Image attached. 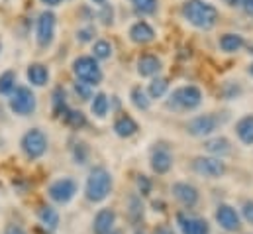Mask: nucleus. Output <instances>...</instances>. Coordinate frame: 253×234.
Wrapping results in <instances>:
<instances>
[{
	"mask_svg": "<svg viewBox=\"0 0 253 234\" xmlns=\"http://www.w3.org/2000/svg\"><path fill=\"white\" fill-rule=\"evenodd\" d=\"M181 16L192 28L204 30V32L212 30L220 20L218 8L210 2H206V0H185L181 4Z\"/></svg>",
	"mask_w": 253,
	"mask_h": 234,
	"instance_id": "1",
	"label": "nucleus"
},
{
	"mask_svg": "<svg viewBox=\"0 0 253 234\" xmlns=\"http://www.w3.org/2000/svg\"><path fill=\"white\" fill-rule=\"evenodd\" d=\"M112 191V176L106 168L96 166L90 170V174L86 177V185H84V195L90 203H100L104 201Z\"/></svg>",
	"mask_w": 253,
	"mask_h": 234,
	"instance_id": "2",
	"label": "nucleus"
},
{
	"mask_svg": "<svg viewBox=\"0 0 253 234\" xmlns=\"http://www.w3.org/2000/svg\"><path fill=\"white\" fill-rule=\"evenodd\" d=\"M200 105H202V91L196 85L177 87L175 91L169 93V99H167V109L169 111H177V113L194 111Z\"/></svg>",
	"mask_w": 253,
	"mask_h": 234,
	"instance_id": "3",
	"label": "nucleus"
},
{
	"mask_svg": "<svg viewBox=\"0 0 253 234\" xmlns=\"http://www.w3.org/2000/svg\"><path fill=\"white\" fill-rule=\"evenodd\" d=\"M73 73L77 77V81L81 83H86L90 87L94 85H100L102 79H104V73L98 65V61L92 58V56H81L73 61Z\"/></svg>",
	"mask_w": 253,
	"mask_h": 234,
	"instance_id": "4",
	"label": "nucleus"
},
{
	"mask_svg": "<svg viewBox=\"0 0 253 234\" xmlns=\"http://www.w3.org/2000/svg\"><path fill=\"white\" fill-rule=\"evenodd\" d=\"M8 105H10V111L18 117H30L36 113L38 109V99L34 95V91L30 87H16L12 93H10V99H8Z\"/></svg>",
	"mask_w": 253,
	"mask_h": 234,
	"instance_id": "5",
	"label": "nucleus"
},
{
	"mask_svg": "<svg viewBox=\"0 0 253 234\" xmlns=\"http://www.w3.org/2000/svg\"><path fill=\"white\" fill-rule=\"evenodd\" d=\"M20 146H22V152H24V156H26L28 160H40V158L47 152L49 140H47V136H45L43 130L32 128V130H28V132L22 136Z\"/></svg>",
	"mask_w": 253,
	"mask_h": 234,
	"instance_id": "6",
	"label": "nucleus"
},
{
	"mask_svg": "<svg viewBox=\"0 0 253 234\" xmlns=\"http://www.w3.org/2000/svg\"><path fill=\"white\" fill-rule=\"evenodd\" d=\"M222 122L224 120L218 117L216 113L198 115V117L190 118L189 122H187V134L194 136V138H206V136L214 134Z\"/></svg>",
	"mask_w": 253,
	"mask_h": 234,
	"instance_id": "7",
	"label": "nucleus"
},
{
	"mask_svg": "<svg viewBox=\"0 0 253 234\" xmlns=\"http://www.w3.org/2000/svg\"><path fill=\"white\" fill-rule=\"evenodd\" d=\"M55 26H57V16L51 10H43L38 16L36 22V40L40 48H49L55 38Z\"/></svg>",
	"mask_w": 253,
	"mask_h": 234,
	"instance_id": "8",
	"label": "nucleus"
},
{
	"mask_svg": "<svg viewBox=\"0 0 253 234\" xmlns=\"http://www.w3.org/2000/svg\"><path fill=\"white\" fill-rule=\"evenodd\" d=\"M192 172L208 179H216L226 174V164L220 158L212 156H196L192 160Z\"/></svg>",
	"mask_w": 253,
	"mask_h": 234,
	"instance_id": "9",
	"label": "nucleus"
},
{
	"mask_svg": "<svg viewBox=\"0 0 253 234\" xmlns=\"http://www.w3.org/2000/svg\"><path fill=\"white\" fill-rule=\"evenodd\" d=\"M47 195H49L51 201H55L59 205H65V203H69L77 195V183L71 177H61V179H57V181H53L49 185Z\"/></svg>",
	"mask_w": 253,
	"mask_h": 234,
	"instance_id": "10",
	"label": "nucleus"
},
{
	"mask_svg": "<svg viewBox=\"0 0 253 234\" xmlns=\"http://www.w3.org/2000/svg\"><path fill=\"white\" fill-rule=\"evenodd\" d=\"M216 223L226 233H236L242 227L240 215H238V211L232 205H218V209H216Z\"/></svg>",
	"mask_w": 253,
	"mask_h": 234,
	"instance_id": "11",
	"label": "nucleus"
},
{
	"mask_svg": "<svg viewBox=\"0 0 253 234\" xmlns=\"http://www.w3.org/2000/svg\"><path fill=\"white\" fill-rule=\"evenodd\" d=\"M149 166H151V170H153L157 176H165V174H169V170L173 168V154L169 152V148H165V146H157V148L151 152Z\"/></svg>",
	"mask_w": 253,
	"mask_h": 234,
	"instance_id": "12",
	"label": "nucleus"
},
{
	"mask_svg": "<svg viewBox=\"0 0 253 234\" xmlns=\"http://www.w3.org/2000/svg\"><path fill=\"white\" fill-rule=\"evenodd\" d=\"M171 191H173V197L183 205V207H194L196 203H198V199H200V193H198V189L194 187V185H190L187 181H179V183H173V187H171Z\"/></svg>",
	"mask_w": 253,
	"mask_h": 234,
	"instance_id": "13",
	"label": "nucleus"
},
{
	"mask_svg": "<svg viewBox=\"0 0 253 234\" xmlns=\"http://www.w3.org/2000/svg\"><path fill=\"white\" fill-rule=\"evenodd\" d=\"M177 225L183 234H210V225L204 219L198 217H189L185 213L177 215Z\"/></svg>",
	"mask_w": 253,
	"mask_h": 234,
	"instance_id": "14",
	"label": "nucleus"
},
{
	"mask_svg": "<svg viewBox=\"0 0 253 234\" xmlns=\"http://www.w3.org/2000/svg\"><path fill=\"white\" fill-rule=\"evenodd\" d=\"M135 67H137V75L139 77H157L163 69V63L161 59L153 54H141L137 61H135Z\"/></svg>",
	"mask_w": 253,
	"mask_h": 234,
	"instance_id": "15",
	"label": "nucleus"
},
{
	"mask_svg": "<svg viewBox=\"0 0 253 234\" xmlns=\"http://www.w3.org/2000/svg\"><path fill=\"white\" fill-rule=\"evenodd\" d=\"M129 40L137 46H145V44H151L155 40V30L151 28V24H147L145 20H139L135 24H131L129 32H127Z\"/></svg>",
	"mask_w": 253,
	"mask_h": 234,
	"instance_id": "16",
	"label": "nucleus"
},
{
	"mask_svg": "<svg viewBox=\"0 0 253 234\" xmlns=\"http://www.w3.org/2000/svg\"><path fill=\"white\" fill-rule=\"evenodd\" d=\"M114 225H116V213L112 209H100L94 217L92 231L94 234H110L114 231Z\"/></svg>",
	"mask_w": 253,
	"mask_h": 234,
	"instance_id": "17",
	"label": "nucleus"
},
{
	"mask_svg": "<svg viewBox=\"0 0 253 234\" xmlns=\"http://www.w3.org/2000/svg\"><path fill=\"white\" fill-rule=\"evenodd\" d=\"M204 150L208 154H212V158H224L232 152V142L226 138V136H214V138H208L204 142Z\"/></svg>",
	"mask_w": 253,
	"mask_h": 234,
	"instance_id": "18",
	"label": "nucleus"
},
{
	"mask_svg": "<svg viewBox=\"0 0 253 234\" xmlns=\"http://www.w3.org/2000/svg\"><path fill=\"white\" fill-rule=\"evenodd\" d=\"M218 44H220V50H222L224 54H238L240 50L246 48V38H244L242 34H232V32H228V34L220 36Z\"/></svg>",
	"mask_w": 253,
	"mask_h": 234,
	"instance_id": "19",
	"label": "nucleus"
},
{
	"mask_svg": "<svg viewBox=\"0 0 253 234\" xmlns=\"http://www.w3.org/2000/svg\"><path fill=\"white\" fill-rule=\"evenodd\" d=\"M137 130H139L137 122L129 115H120V117L116 118V122H114V132L120 138H131V136L137 134Z\"/></svg>",
	"mask_w": 253,
	"mask_h": 234,
	"instance_id": "20",
	"label": "nucleus"
},
{
	"mask_svg": "<svg viewBox=\"0 0 253 234\" xmlns=\"http://www.w3.org/2000/svg\"><path fill=\"white\" fill-rule=\"evenodd\" d=\"M28 75V81L34 85V87H45L47 81H49V69L43 65V63H32L26 71Z\"/></svg>",
	"mask_w": 253,
	"mask_h": 234,
	"instance_id": "21",
	"label": "nucleus"
},
{
	"mask_svg": "<svg viewBox=\"0 0 253 234\" xmlns=\"http://www.w3.org/2000/svg\"><path fill=\"white\" fill-rule=\"evenodd\" d=\"M38 217H40V223L42 227L47 231V233H55L57 227H59V213L49 207V205H43L40 211H38Z\"/></svg>",
	"mask_w": 253,
	"mask_h": 234,
	"instance_id": "22",
	"label": "nucleus"
},
{
	"mask_svg": "<svg viewBox=\"0 0 253 234\" xmlns=\"http://www.w3.org/2000/svg\"><path fill=\"white\" fill-rule=\"evenodd\" d=\"M236 134L238 138L246 144V146H252L253 144V115H246L236 122Z\"/></svg>",
	"mask_w": 253,
	"mask_h": 234,
	"instance_id": "23",
	"label": "nucleus"
},
{
	"mask_svg": "<svg viewBox=\"0 0 253 234\" xmlns=\"http://www.w3.org/2000/svg\"><path fill=\"white\" fill-rule=\"evenodd\" d=\"M167 91H169V79L157 75V77L151 79V83L147 87V97L149 99H161V97L167 95Z\"/></svg>",
	"mask_w": 253,
	"mask_h": 234,
	"instance_id": "24",
	"label": "nucleus"
},
{
	"mask_svg": "<svg viewBox=\"0 0 253 234\" xmlns=\"http://www.w3.org/2000/svg\"><path fill=\"white\" fill-rule=\"evenodd\" d=\"M129 101H131V105H133L137 111H149V107H151V99L147 97V91L141 89L139 85L131 87V91H129Z\"/></svg>",
	"mask_w": 253,
	"mask_h": 234,
	"instance_id": "25",
	"label": "nucleus"
},
{
	"mask_svg": "<svg viewBox=\"0 0 253 234\" xmlns=\"http://www.w3.org/2000/svg\"><path fill=\"white\" fill-rule=\"evenodd\" d=\"M110 111V101L104 93H96L90 101V113L96 118H104Z\"/></svg>",
	"mask_w": 253,
	"mask_h": 234,
	"instance_id": "26",
	"label": "nucleus"
},
{
	"mask_svg": "<svg viewBox=\"0 0 253 234\" xmlns=\"http://www.w3.org/2000/svg\"><path fill=\"white\" fill-rule=\"evenodd\" d=\"M51 103H53V113L55 117L63 118L67 113H69V105H67V95H65V89L63 87H57L51 95Z\"/></svg>",
	"mask_w": 253,
	"mask_h": 234,
	"instance_id": "27",
	"label": "nucleus"
},
{
	"mask_svg": "<svg viewBox=\"0 0 253 234\" xmlns=\"http://www.w3.org/2000/svg\"><path fill=\"white\" fill-rule=\"evenodd\" d=\"M92 58L96 61H106L112 58V44L106 40H96L92 44Z\"/></svg>",
	"mask_w": 253,
	"mask_h": 234,
	"instance_id": "28",
	"label": "nucleus"
},
{
	"mask_svg": "<svg viewBox=\"0 0 253 234\" xmlns=\"http://www.w3.org/2000/svg\"><path fill=\"white\" fill-rule=\"evenodd\" d=\"M133 10L141 16H153L159 8V0H131Z\"/></svg>",
	"mask_w": 253,
	"mask_h": 234,
	"instance_id": "29",
	"label": "nucleus"
},
{
	"mask_svg": "<svg viewBox=\"0 0 253 234\" xmlns=\"http://www.w3.org/2000/svg\"><path fill=\"white\" fill-rule=\"evenodd\" d=\"M63 122L67 124V126H71L73 130H81V128L86 126V117H84L81 111H73V109H69V113L63 117Z\"/></svg>",
	"mask_w": 253,
	"mask_h": 234,
	"instance_id": "30",
	"label": "nucleus"
},
{
	"mask_svg": "<svg viewBox=\"0 0 253 234\" xmlns=\"http://www.w3.org/2000/svg\"><path fill=\"white\" fill-rule=\"evenodd\" d=\"M127 205H129V209H127L129 219H131L133 223H137V221L143 217V205H141V197L131 195V197L127 199Z\"/></svg>",
	"mask_w": 253,
	"mask_h": 234,
	"instance_id": "31",
	"label": "nucleus"
},
{
	"mask_svg": "<svg viewBox=\"0 0 253 234\" xmlns=\"http://www.w3.org/2000/svg\"><path fill=\"white\" fill-rule=\"evenodd\" d=\"M14 89H16V73L4 71L0 75V95H10Z\"/></svg>",
	"mask_w": 253,
	"mask_h": 234,
	"instance_id": "32",
	"label": "nucleus"
},
{
	"mask_svg": "<svg viewBox=\"0 0 253 234\" xmlns=\"http://www.w3.org/2000/svg\"><path fill=\"white\" fill-rule=\"evenodd\" d=\"M220 93H222V97H224L226 101H232V99H238V97L242 95V87H240L238 83H232V81H230V83H226V85L222 87Z\"/></svg>",
	"mask_w": 253,
	"mask_h": 234,
	"instance_id": "33",
	"label": "nucleus"
},
{
	"mask_svg": "<svg viewBox=\"0 0 253 234\" xmlns=\"http://www.w3.org/2000/svg\"><path fill=\"white\" fill-rule=\"evenodd\" d=\"M73 158H75V164H86V160H88V148H86V144L84 142H79V144H75V148H73Z\"/></svg>",
	"mask_w": 253,
	"mask_h": 234,
	"instance_id": "34",
	"label": "nucleus"
},
{
	"mask_svg": "<svg viewBox=\"0 0 253 234\" xmlns=\"http://www.w3.org/2000/svg\"><path fill=\"white\" fill-rule=\"evenodd\" d=\"M75 93H77V97H79L81 101H88V99L94 97V95H92V87L86 85V83H81V81L75 83Z\"/></svg>",
	"mask_w": 253,
	"mask_h": 234,
	"instance_id": "35",
	"label": "nucleus"
},
{
	"mask_svg": "<svg viewBox=\"0 0 253 234\" xmlns=\"http://www.w3.org/2000/svg\"><path fill=\"white\" fill-rule=\"evenodd\" d=\"M94 34H96V30L92 26H86V28H81L77 32V40L83 42V44H86V42H92L94 40Z\"/></svg>",
	"mask_w": 253,
	"mask_h": 234,
	"instance_id": "36",
	"label": "nucleus"
},
{
	"mask_svg": "<svg viewBox=\"0 0 253 234\" xmlns=\"http://www.w3.org/2000/svg\"><path fill=\"white\" fill-rule=\"evenodd\" d=\"M135 183H137L139 195H149V193H151V179L147 176H137Z\"/></svg>",
	"mask_w": 253,
	"mask_h": 234,
	"instance_id": "37",
	"label": "nucleus"
},
{
	"mask_svg": "<svg viewBox=\"0 0 253 234\" xmlns=\"http://www.w3.org/2000/svg\"><path fill=\"white\" fill-rule=\"evenodd\" d=\"M102 10H100V14H98V18L102 20V24H106V26H110L114 20V10H112V6L110 4H106V6H100Z\"/></svg>",
	"mask_w": 253,
	"mask_h": 234,
	"instance_id": "38",
	"label": "nucleus"
},
{
	"mask_svg": "<svg viewBox=\"0 0 253 234\" xmlns=\"http://www.w3.org/2000/svg\"><path fill=\"white\" fill-rule=\"evenodd\" d=\"M242 215H244V219H246L250 225H253V201H246V203H244Z\"/></svg>",
	"mask_w": 253,
	"mask_h": 234,
	"instance_id": "39",
	"label": "nucleus"
},
{
	"mask_svg": "<svg viewBox=\"0 0 253 234\" xmlns=\"http://www.w3.org/2000/svg\"><path fill=\"white\" fill-rule=\"evenodd\" d=\"M4 234H26V231H24L20 225H8Z\"/></svg>",
	"mask_w": 253,
	"mask_h": 234,
	"instance_id": "40",
	"label": "nucleus"
},
{
	"mask_svg": "<svg viewBox=\"0 0 253 234\" xmlns=\"http://www.w3.org/2000/svg\"><path fill=\"white\" fill-rule=\"evenodd\" d=\"M242 8H244V12H246L248 16L253 18V0H244V2H242Z\"/></svg>",
	"mask_w": 253,
	"mask_h": 234,
	"instance_id": "41",
	"label": "nucleus"
},
{
	"mask_svg": "<svg viewBox=\"0 0 253 234\" xmlns=\"http://www.w3.org/2000/svg\"><path fill=\"white\" fill-rule=\"evenodd\" d=\"M153 234H175L173 233V229H169V227H157Z\"/></svg>",
	"mask_w": 253,
	"mask_h": 234,
	"instance_id": "42",
	"label": "nucleus"
},
{
	"mask_svg": "<svg viewBox=\"0 0 253 234\" xmlns=\"http://www.w3.org/2000/svg\"><path fill=\"white\" fill-rule=\"evenodd\" d=\"M43 4H47V6H57V4H61L63 0H42Z\"/></svg>",
	"mask_w": 253,
	"mask_h": 234,
	"instance_id": "43",
	"label": "nucleus"
},
{
	"mask_svg": "<svg viewBox=\"0 0 253 234\" xmlns=\"http://www.w3.org/2000/svg\"><path fill=\"white\" fill-rule=\"evenodd\" d=\"M226 4H230V6H242V2L244 0H224Z\"/></svg>",
	"mask_w": 253,
	"mask_h": 234,
	"instance_id": "44",
	"label": "nucleus"
},
{
	"mask_svg": "<svg viewBox=\"0 0 253 234\" xmlns=\"http://www.w3.org/2000/svg\"><path fill=\"white\" fill-rule=\"evenodd\" d=\"M94 4H98V6H106L108 4V0H92Z\"/></svg>",
	"mask_w": 253,
	"mask_h": 234,
	"instance_id": "45",
	"label": "nucleus"
},
{
	"mask_svg": "<svg viewBox=\"0 0 253 234\" xmlns=\"http://www.w3.org/2000/svg\"><path fill=\"white\" fill-rule=\"evenodd\" d=\"M248 73H250V75H252V77H253V63H252V65H250V67H248Z\"/></svg>",
	"mask_w": 253,
	"mask_h": 234,
	"instance_id": "46",
	"label": "nucleus"
},
{
	"mask_svg": "<svg viewBox=\"0 0 253 234\" xmlns=\"http://www.w3.org/2000/svg\"><path fill=\"white\" fill-rule=\"evenodd\" d=\"M250 54H253V46H250Z\"/></svg>",
	"mask_w": 253,
	"mask_h": 234,
	"instance_id": "47",
	"label": "nucleus"
},
{
	"mask_svg": "<svg viewBox=\"0 0 253 234\" xmlns=\"http://www.w3.org/2000/svg\"><path fill=\"white\" fill-rule=\"evenodd\" d=\"M135 234H143V231H137V233H135Z\"/></svg>",
	"mask_w": 253,
	"mask_h": 234,
	"instance_id": "48",
	"label": "nucleus"
},
{
	"mask_svg": "<svg viewBox=\"0 0 253 234\" xmlns=\"http://www.w3.org/2000/svg\"><path fill=\"white\" fill-rule=\"evenodd\" d=\"M110 234H122V233H114V231H112V233H110Z\"/></svg>",
	"mask_w": 253,
	"mask_h": 234,
	"instance_id": "49",
	"label": "nucleus"
},
{
	"mask_svg": "<svg viewBox=\"0 0 253 234\" xmlns=\"http://www.w3.org/2000/svg\"><path fill=\"white\" fill-rule=\"evenodd\" d=\"M0 52H2V44H0Z\"/></svg>",
	"mask_w": 253,
	"mask_h": 234,
	"instance_id": "50",
	"label": "nucleus"
}]
</instances>
